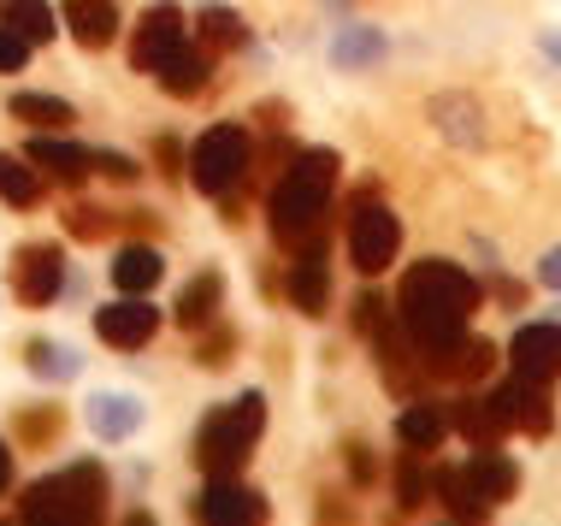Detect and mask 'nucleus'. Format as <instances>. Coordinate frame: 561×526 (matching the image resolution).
Wrapping results in <instances>:
<instances>
[{"label":"nucleus","mask_w":561,"mask_h":526,"mask_svg":"<svg viewBox=\"0 0 561 526\" xmlns=\"http://www.w3.org/2000/svg\"><path fill=\"white\" fill-rule=\"evenodd\" d=\"M508 373L514 379H533V385H550L561 373V320L520 325L514 343H508Z\"/></svg>","instance_id":"9"},{"label":"nucleus","mask_w":561,"mask_h":526,"mask_svg":"<svg viewBox=\"0 0 561 526\" xmlns=\"http://www.w3.org/2000/svg\"><path fill=\"white\" fill-rule=\"evenodd\" d=\"M432 125L444 130L455 148H484V113L467 95H437L432 101Z\"/></svg>","instance_id":"23"},{"label":"nucleus","mask_w":561,"mask_h":526,"mask_svg":"<svg viewBox=\"0 0 561 526\" xmlns=\"http://www.w3.org/2000/svg\"><path fill=\"white\" fill-rule=\"evenodd\" d=\"M24 367L36 373V379H48V385H66V379L83 373V355L66 350V343H54V338H30L24 343Z\"/></svg>","instance_id":"25"},{"label":"nucleus","mask_w":561,"mask_h":526,"mask_svg":"<svg viewBox=\"0 0 561 526\" xmlns=\"http://www.w3.org/2000/svg\"><path fill=\"white\" fill-rule=\"evenodd\" d=\"M385 54H390V36H385V30H373V24H343L337 36H331V66H337V71H367Z\"/></svg>","instance_id":"18"},{"label":"nucleus","mask_w":561,"mask_h":526,"mask_svg":"<svg viewBox=\"0 0 561 526\" xmlns=\"http://www.w3.org/2000/svg\"><path fill=\"white\" fill-rule=\"evenodd\" d=\"M461 473L473 479V491H479V498L491 503V508H496V503H508L514 491H520V468H514V461H508L496 444H479V456L467 461Z\"/></svg>","instance_id":"17"},{"label":"nucleus","mask_w":561,"mask_h":526,"mask_svg":"<svg viewBox=\"0 0 561 526\" xmlns=\"http://www.w3.org/2000/svg\"><path fill=\"white\" fill-rule=\"evenodd\" d=\"M202 350H195V361H202V367H225V361H231V350H237V332H231V325H214V320H207L202 325Z\"/></svg>","instance_id":"33"},{"label":"nucleus","mask_w":561,"mask_h":526,"mask_svg":"<svg viewBox=\"0 0 561 526\" xmlns=\"http://www.w3.org/2000/svg\"><path fill=\"white\" fill-rule=\"evenodd\" d=\"M24 160H30L36 172L59 178V184H83L89 167H95V148L71 142L66 130H42V137H30V142H24Z\"/></svg>","instance_id":"12"},{"label":"nucleus","mask_w":561,"mask_h":526,"mask_svg":"<svg viewBox=\"0 0 561 526\" xmlns=\"http://www.w3.org/2000/svg\"><path fill=\"white\" fill-rule=\"evenodd\" d=\"M59 284H66V254L54 243H24L12 254V296L24 308H48L59 296Z\"/></svg>","instance_id":"8"},{"label":"nucleus","mask_w":561,"mask_h":526,"mask_svg":"<svg viewBox=\"0 0 561 526\" xmlns=\"http://www.w3.org/2000/svg\"><path fill=\"white\" fill-rule=\"evenodd\" d=\"M207 78H214V66H207V54L195 48V42H184L178 54H165L160 66H154V83H160L172 101H195V95L207 89Z\"/></svg>","instance_id":"16"},{"label":"nucleus","mask_w":561,"mask_h":526,"mask_svg":"<svg viewBox=\"0 0 561 526\" xmlns=\"http://www.w3.org/2000/svg\"><path fill=\"white\" fill-rule=\"evenodd\" d=\"M261 432H266V397L261 390H242V397L219 402V409L202 420V432H195V461H202V473L207 479L242 473V461L254 456Z\"/></svg>","instance_id":"3"},{"label":"nucleus","mask_w":561,"mask_h":526,"mask_svg":"<svg viewBox=\"0 0 561 526\" xmlns=\"http://www.w3.org/2000/svg\"><path fill=\"white\" fill-rule=\"evenodd\" d=\"M24 59H30V42L0 24V71H24Z\"/></svg>","instance_id":"35"},{"label":"nucleus","mask_w":561,"mask_h":526,"mask_svg":"<svg viewBox=\"0 0 561 526\" xmlns=\"http://www.w3.org/2000/svg\"><path fill=\"white\" fill-rule=\"evenodd\" d=\"M154 160L165 167V178H178V167H184V148H178L172 137H160V142H154Z\"/></svg>","instance_id":"38"},{"label":"nucleus","mask_w":561,"mask_h":526,"mask_svg":"<svg viewBox=\"0 0 561 526\" xmlns=\"http://www.w3.org/2000/svg\"><path fill=\"white\" fill-rule=\"evenodd\" d=\"M107 225H113V214H101V207H89V202L66 207V237H78V243H95V237H107Z\"/></svg>","instance_id":"32"},{"label":"nucleus","mask_w":561,"mask_h":526,"mask_svg":"<svg viewBox=\"0 0 561 526\" xmlns=\"http://www.w3.org/2000/svg\"><path fill=\"white\" fill-rule=\"evenodd\" d=\"M95 167H101V178H113V184H130L136 172V160H125V155H113V148H95Z\"/></svg>","instance_id":"36"},{"label":"nucleus","mask_w":561,"mask_h":526,"mask_svg":"<svg viewBox=\"0 0 561 526\" xmlns=\"http://www.w3.org/2000/svg\"><path fill=\"white\" fill-rule=\"evenodd\" d=\"M337 148H301L290 155V167L278 172V184L266 195V225H272V243L284 249H301L313 237H325V207H331V190H337Z\"/></svg>","instance_id":"2"},{"label":"nucleus","mask_w":561,"mask_h":526,"mask_svg":"<svg viewBox=\"0 0 561 526\" xmlns=\"http://www.w3.org/2000/svg\"><path fill=\"white\" fill-rule=\"evenodd\" d=\"M0 202L7 207H36L42 202V178L24 155H0Z\"/></svg>","instance_id":"30"},{"label":"nucleus","mask_w":561,"mask_h":526,"mask_svg":"<svg viewBox=\"0 0 561 526\" xmlns=\"http://www.w3.org/2000/svg\"><path fill=\"white\" fill-rule=\"evenodd\" d=\"M432 491H437V503H444L455 521H484V515H491V503L479 498L473 479H467L461 468H437L432 473Z\"/></svg>","instance_id":"26"},{"label":"nucleus","mask_w":561,"mask_h":526,"mask_svg":"<svg viewBox=\"0 0 561 526\" xmlns=\"http://www.w3.org/2000/svg\"><path fill=\"white\" fill-rule=\"evenodd\" d=\"M348 473H355V485H373L378 461H373V449H367V444H348Z\"/></svg>","instance_id":"37"},{"label":"nucleus","mask_w":561,"mask_h":526,"mask_svg":"<svg viewBox=\"0 0 561 526\" xmlns=\"http://www.w3.org/2000/svg\"><path fill=\"white\" fill-rule=\"evenodd\" d=\"M402 254V219L390 214L385 202H373V195H360L355 214H348V261H355L360 278H378L390 273Z\"/></svg>","instance_id":"6"},{"label":"nucleus","mask_w":561,"mask_h":526,"mask_svg":"<svg viewBox=\"0 0 561 526\" xmlns=\"http://www.w3.org/2000/svg\"><path fill=\"white\" fill-rule=\"evenodd\" d=\"M449 432H461V438L479 449V444H496V438H503L508 426H503V420H496L491 397H484V402H479V397H461V402H455V409H449Z\"/></svg>","instance_id":"27"},{"label":"nucleus","mask_w":561,"mask_h":526,"mask_svg":"<svg viewBox=\"0 0 561 526\" xmlns=\"http://www.w3.org/2000/svg\"><path fill=\"white\" fill-rule=\"evenodd\" d=\"M449 438V409H437V402H408V409L397 414V444L402 449H437Z\"/></svg>","instance_id":"22"},{"label":"nucleus","mask_w":561,"mask_h":526,"mask_svg":"<svg viewBox=\"0 0 561 526\" xmlns=\"http://www.w3.org/2000/svg\"><path fill=\"white\" fill-rule=\"evenodd\" d=\"M538 284H543V290H561V249H550L538 261Z\"/></svg>","instance_id":"39"},{"label":"nucleus","mask_w":561,"mask_h":526,"mask_svg":"<svg viewBox=\"0 0 561 526\" xmlns=\"http://www.w3.org/2000/svg\"><path fill=\"white\" fill-rule=\"evenodd\" d=\"M66 24H71V36H78V48L101 54L118 36V7L113 0H66Z\"/></svg>","instance_id":"19"},{"label":"nucleus","mask_w":561,"mask_h":526,"mask_svg":"<svg viewBox=\"0 0 561 526\" xmlns=\"http://www.w3.org/2000/svg\"><path fill=\"white\" fill-rule=\"evenodd\" d=\"M83 420H89V432H95V438L125 444L130 432L142 426V402L125 397V390H95V397L83 402Z\"/></svg>","instance_id":"15"},{"label":"nucleus","mask_w":561,"mask_h":526,"mask_svg":"<svg viewBox=\"0 0 561 526\" xmlns=\"http://www.w3.org/2000/svg\"><path fill=\"white\" fill-rule=\"evenodd\" d=\"M59 426H66V414L59 409H36V414H19V438L24 444H54Z\"/></svg>","instance_id":"34"},{"label":"nucleus","mask_w":561,"mask_h":526,"mask_svg":"<svg viewBox=\"0 0 561 526\" xmlns=\"http://www.w3.org/2000/svg\"><path fill=\"white\" fill-rule=\"evenodd\" d=\"M12 118L30 130H66V125H78V113H71V101H59V95H12Z\"/></svg>","instance_id":"28"},{"label":"nucleus","mask_w":561,"mask_h":526,"mask_svg":"<svg viewBox=\"0 0 561 526\" xmlns=\"http://www.w3.org/2000/svg\"><path fill=\"white\" fill-rule=\"evenodd\" d=\"M249 130L242 125H214L202 142L190 148V178L202 195H214V202H225V195L242 190V178H249Z\"/></svg>","instance_id":"5"},{"label":"nucleus","mask_w":561,"mask_h":526,"mask_svg":"<svg viewBox=\"0 0 561 526\" xmlns=\"http://www.w3.org/2000/svg\"><path fill=\"white\" fill-rule=\"evenodd\" d=\"M426 491H432V479H426V468H420V449H408V456L397 461V503L420 508V503H426Z\"/></svg>","instance_id":"31"},{"label":"nucleus","mask_w":561,"mask_h":526,"mask_svg":"<svg viewBox=\"0 0 561 526\" xmlns=\"http://www.w3.org/2000/svg\"><path fill=\"white\" fill-rule=\"evenodd\" d=\"M538 48H543V54H550L556 66H561V36H556V30H543V36H538Z\"/></svg>","instance_id":"40"},{"label":"nucleus","mask_w":561,"mask_h":526,"mask_svg":"<svg viewBox=\"0 0 561 526\" xmlns=\"http://www.w3.org/2000/svg\"><path fill=\"white\" fill-rule=\"evenodd\" d=\"M190 42V19L178 0H154V7L142 12V19L130 24V66L136 71H154L165 54H178Z\"/></svg>","instance_id":"7"},{"label":"nucleus","mask_w":561,"mask_h":526,"mask_svg":"<svg viewBox=\"0 0 561 526\" xmlns=\"http://www.w3.org/2000/svg\"><path fill=\"white\" fill-rule=\"evenodd\" d=\"M195 24H202V42L214 54H242L249 48V24H242L237 7H219V0H207L202 12H195Z\"/></svg>","instance_id":"24"},{"label":"nucleus","mask_w":561,"mask_h":526,"mask_svg":"<svg viewBox=\"0 0 561 526\" xmlns=\"http://www.w3.org/2000/svg\"><path fill=\"white\" fill-rule=\"evenodd\" d=\"M24 521H42V526H78V521H101L107 515V468L101 461H71L48 479L24 491L19 503Z\"/></svg>","instance_id":"4"},{"label":"nucleus","mask_w":561,"mask_h":526,"mask_svg":"<svg viewBox=\"0 0 561 526\" xmlns=\"http://www.w3.org/2000/svg\"><path fill=\"white\" fill-rule=\"evenodd\" d=\"M331 7H348V0H331Z\"/></svg>","instance_id":"42"},{"label":"nucleus","mask_w":561,"mask_h":526,"mask_svg":"<svg viewBox=\"0 0 561 526\" xmlns=\"http://www.w3.org/2000/svg\"><path fill=\"white\" fill-rule=\"evenodd\" d=\"M0 24L19 30L24 42H54V7L48 0H0Z\"/></svg>","instance_id":"29"},{"label":"nucleus","mask_w":561,"mask_h":526,"mask_svg":"<svg viewBox=\"0 0 561 526\" xmlns=\"http://www.w3.org/2000/svg\"><path fill=\"white\" fill-rule=\"evenodd\" d=\"M484 290L467 266L455 261H414L402 273V290H397V325L402 338L420 350V367L426 355H444L449 343L467 338V320L479 313Z\"/></svg>","instance_id":"1"},{"label":"nucleus","mask_w":561,"mask_h":526,"mask_svg":"<svg viewBox=\"0 0 561 526\" xmlns=\"http://www.w3.org/2000/svg\"><path fill=\"white\" fill-rule=\"evenodd\" d=\"M195 521H225V526H254L266 521V498L231 479H207V491L195 498Z\"/></svg>","instance_id":"13"},{"label":"nucleus","mask_w":561,"mask_h":526,"mask_svg":"<svg viewBox=\"0 0 561 526\" xmlns=\"http://www.w3.org/2000/svg\"><path fill=\"white\" fill-rule=\"evenodd\" d=\"M154 332H160V308L148 296H118V302H107L95 313V338L107 350H142Z\"/></svg>","instance_id":"11"},{"label":"nucleus","mask_w":561,"mask_h":526,"mask_svg":"<svg viewBox=\"0 0 561 526\" xmlns=\"http://www.w3.org/2000/svg\"><path fill=\"white\" fill-rule=\"evenodd\" d=\"M290 302L301 313H325L331 302V266H325V237L296 249V266H290Z\"/></svg>","instance_id":"14"},{"label":"nucleus","mask_w":561,"mask_h":526,"mask_svg":"<svg viewBox=\"0 0 561 526\" xmlns=\"http://www.w3.org/2000/svg\"><path fill=\"white\" fill-rule=\"evenodd\" d=\"M160 273H165V261H160L154 243H125V249L113 254V284L125 296H148L160 284Z\"/></svg>","instance_id":"21"},{"label":"nucleus","mask_w":561,"mask_h":526,"mask_svg":"<svg viewBox=\"0 0 561 526\" xmlns=\"http://www.w3.org/2000/svg\"><path fill=\"white\" fill-rule=\"evenodd\" d=\"M7 485H12V449L0 444V491H7Z\"/></svg>","instance_id":"41"},{"label":"nucleus","mask_w":561,"mask_h":526,"mask_svg":"<svg viewBox=\"0 0 561 526\" xmlns=\"http://www.w3.org/2000/svg\"><path fill=\"white\" fill-rule=\"evenodd\" d=\"M491 409L503 420L508 432H526V438H550L556 432V414H550V397H543V385L533 379H508L491 390Z\"/></svg>","instance_id":"10"},{"label":"nucleus","mask_w":561,"mask_h":526,"mask_svg":"<svg viewBox=\"0 0 561 526\" xmlns=\"http://www.w3.org/2000/svg\"><path fill=\"white\" fill-rule=\"evenodd\" d=\"M219 302H225V278L207 266V273H195L184 290H178V308H172V320L184 325V332H202L207 320L219 313Z\"/></svg>","instance_id":"20"}]
</instances>
